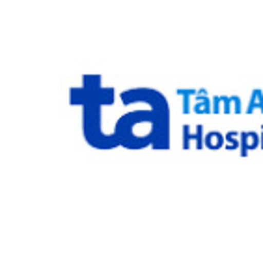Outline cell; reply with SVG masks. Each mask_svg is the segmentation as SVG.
I'll use <instances>...</instances> for the list:
<instances>
[{
  "mask_svg": "<svg viewBox=\"0 0 263 263\" xmlns=\"http://www.w3.org/2000/svg\"><path fill=\"white\" fill-rule=\"evenodd\" d=\"M239 138H241V140H239V146H241V155H243V157H247L248 149L261 146V144L258 142L259 138L256 133H241V137Z\"/></svg>",
  "mask_w": 263,
  "mask_h": 263,
  "instance_id": "3",
  "label": "cell"
},
{
  "mask_svg": "<svg viewBox=\"0 0 263 263\" xmlns=\"http://www.w3.org/2000/svg\"><path fill=\"white\" fill-rule=\"evenodd\" d=\"M196 90H177V96H183V112L189 114L191 112V96L196 97Z\"/></svg>",
  "mask_w": 263,
  "mask_h": 263,
  "instance_id": "6",
  "label": "cell"
},
{
  "mask_svg": "<svg viewBox=\"0 0 263 263\" xmlns=\"http://www.w3.org/2000/svg\"><path fill=\"white\" fill-rule=\"evenodd\" d=\"M191 140H194V135H191V127L183 125V147L185 149L191 147Z\"/></svg>",
  "mask_w": 263,
  "mask_h": 263,
  "instance_id": "7",
  "label": "cell"
},
{
  "mask_svg": "<svg viewBox=\"0 0 263 263\" xmlns=\"http://www.w3.org/2000/svg\"><path fill=\"white\" fill-rule=\"evenodd\" d=\"M256 108H259V110L263 112V91L261 90L252 91V96H250V103H248V106H247V112L248 114H252Z\"/></svg>",
  "mask_w": 263,
  "mask_h": 263,
  "instance_id": "5",
  "label": "cell"
},
{
  "mask_svg": "<svg viewBox=\"0 0 263 263\" xmlns=\"http://www.w3.org/2000/svg\"><path fill=\"white\" fill-rule=\"evenodd\" d=\"M224 140H226V137H222V135L217 131H211L205 135V146H208L209 149H218V147H222Z\"/></svg>",
  "mask_w": 263,
  "mask_h": 263,
  "instance_id": "4",
  "label": "cell"
},
{
  "mask_svg": "<svg viewBox=\"0 0 263 263\" xmlns=\"http://www.w3.org/2000/svg\"><path fill=\"white\" fill-rule=\"evenodd\" d=\"M202 133H203V125H196V129H194V140H196V144H194V147L196 149H202Z\"/></svg>",
  "mask_w": 263,
  "mask_h": 263,
  "instance_id": "8",
  "label": "cell"
},
{
  "mask_svg": "<svg viewBox=\"0 0 263 263\" xmlns=\"http://www.w3.org/2000/svg\"><path fill=\"white\" fill-rule=\"evenodd\" d=\"M261 149H263V133H261Z\"/></svg>",
  "mask_w": 263,
  "mask_h": 263,
  "instance_id": "9",
  "label": "cell"
},
{
  "mask_svg": "<svg viewBox=\"0 0 263 263\" xmlns=\"http://www.w3.org/2000/svg\"><path fill=\"white\" fill-rule=\"evenodd\" d=\"M237 101H241L237 96H217V97H213V114H218V112L230 114V112H233V108L230 105H235Z\"/></svg>",
  "mask_w": 263,
  "mask_h": 263,
  "instance_id": "1",
  "label": "cell"
},
{
  "mask_svg": "<svg viewBox=\"0 0 263 263\" xmlns=\"http://www.w3.org/2000/svg\"><path fill=\"white\" fill-rule=\"evenodd\" d=\"M193 110L196 112V114H209V112H213L211 101H209L205 90H198V96L194 97V108Z\"/></svg>",
  "mask_w": 263,
  "mask_h": 263,
  "instance_id": "2",
  "label": "cell"
}]
</instances>
